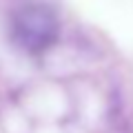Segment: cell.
<instances>
[{"instance_id": "6da1fadb", "label": "cell", "mask_w": 133, "mask_h": 133, "mask_svg": "<svg viewBox=\"0 0 133 133\" xmlns=\"http://www.w3.org/2000/svg\"><path fill=\"white\" fill-rule=\"evenodd\" d=\"M60 22L44 2H24L11 16V38L29 53H42L58 40Z\"/></svg>"}]
</instances>
